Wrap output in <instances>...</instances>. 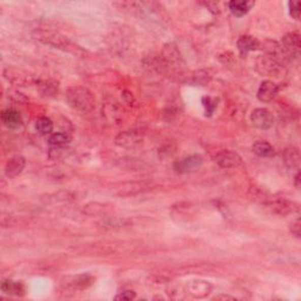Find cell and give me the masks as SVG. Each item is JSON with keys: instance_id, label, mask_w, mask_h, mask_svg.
<instances>
[{"instance_id": "obj_1", "label": "cell", "mask_w": 301, "mask_h": 301, "mask_svg": "<svg viewBox=\"0 0 301 301\" xmlns=\"http://www.w3.org/2000/svg\"><path fill=\"white\" fill-rule=\"evenodd\" d=\"M66 100L74 110L82 113L91 112L96 106V97L84 86H72L67 89Z\"/></svg>"}, {"instance_id": "obj_2", "label": "cell", "mask_w": 301, "mask_h": 301, "mask_svg": "<svg viewBox=\"0 0 301 301\" xmlns=\"http://www.w3.org/2000/svg\"><path fill=\"white\" fill-rule=\"evenodd\" d=\"M37 39L43 41L44 44L52 45V46H54L55 48H63V50L65 51H75L78 48L75 45L71 43L66 37L55 32H39L38 33Z\"/></svg>"}, {"instance_id": "obj_3", "label": "cell", "mask_w": 301, "mask_h": 301, "mask_svg": "<svg viewBox=\"0 0 301 301\" xmlns=\"http://www.w3.org/2000/svg\"><path fill=\"white\" fill-rule=\"evenodd\" d=\"M251 122L259 130H269L274 125V116L266 108H257L252 112Z\"/></svg>"}, {"instance_id": "obj_4", "label": "cell", "mask_w": 301, "mask_h": 301, "mask_svg": "<svg viewBox=\"0 0 301 301\" xmlns=\"http://www.w3.org/2000/svg\"><path fill=\"white\" fill-rule=\"evenodd\" d=\"M214 159H216V163L223 168H235L243 164V158L231 149L221 150Z\"/></svg>"}, {"instance_id": "obj_5", "label": "cell", "mask_w": 301, "mask_h": 301, "mask_svg": "<svg viewBox=\"0 0 301 301\" xmlns=\"http://www.w3.org/2000/svg\"><path fill=\"white\" fill-rule=\"evenodd\" d=\"M281 50L284 52L286 58H291V56L298 55L300 51V39L299 36L295 33H289V35L282 38V41L280 44Z\"/></svg>"}, {"instance_id": "obj_6", "label": "cell", "mask_w": 301, "mask_h": 301, "mask_svg": "<svg viewBox=\"0 0 301 301\" xmlns=\"http://www.w3.org/2000/svg\"><path fill=\"white\" fill-rule=\"evenodd\" d=\"M141 140L142 133H140V131H126L115 138V144L122 147H133V146L140 144Z\"/></svg>"}, {"instance_id": "obj_7", "label": "cell", "mask_w": 301, "mask_h": 301, "mask_svg": "<svg viewBox=\"0 0 301 301\" xmlns=\"http://www.w3.org/2000/svg\"><path fill=\"white\" fill-rule=\"evenodd\" d=\"M279 62L269 55H262L257 60V70L262 74L276 75L279 72Z\"/></svg>"}, {"instance_id": "obj_8", "label": "cell", "mask_w": 301, "mask_h": 301, "mask_svg": "<svg viewBox=\"0 0 301 301\" xmlns=\"http://www.w3.org/2000/svg\"><path fill=\"white\" fill-rule=\"evenodd\" d=\"M202 164V158L200 156H191L187 158H184L183 160L175 163L174 168L175 171L180 173H187V172H194L198 168H200Z\"/></svg>"}, {"instance_id": "obj_9", "label": "cell", "mask_w": 301, "mask_h": 301, "mask_svg": "<svg viewBox=\"0 0 301 301\" xmlns=\"http://www.w3.org/2000/svg\"><path fill=\"white\" fill-rule=\"evenodd\" d=\"M278 92H279V87L273 81H262L258 89V99L262 103H269L278 96Z\"/></svg>"}, {"instance_id": "obj_10", "label": "cell", "mask_w": 301, "mask_h": 301, "mask_svg": "<svg viewBox=\"0 0 301 301\" xmlns=\"http://www.w3.org/2000/svg\"><path fill=\"white\" fill-rule=\"evenodd\" d=\"M2 122L7 129L17 130L22 125V118L20 113L14 110H4L2 112Z\"/></svg>"}, {"instance_id": "obj_11", "label": "cell", "mask_w": 301, "mask_h": 301, "mask_svg": "<svg viewBox=\"0 0 301 301\" xmlns=\"http://www.w3.org/2000/svg\"><path fill=\"white\" fill-rule=\"evenodd\" d=\"M25 167V159L21 156H14L7 161L5 166V173L10 178H14L20 174Z\"/></svg>"}, {"instance_id": "obj_12", "label": "cell", "mask_w": 301, "mask_h": 301, "mask_svg": "<svg viewBox=\"0 0 301 301\" xmlns=\"http://www.w3.org/2000/svg\"><path fill=\"white\" fill-rule=\"evenodd\" d=\"M238 48L240 53L243 55H246L248 52L255 51L260 47V41H259L257 38L251 37V36H244L238 40Z\"/></svg>"}, {"instance_id": "obj_13", "label": "cell", "mask_w": 301, "mask_h": 301, "mask_svg": "<svg viewBox=\"0 0 301 301\" xmlns=\"http://www.w3.org/2000/svg\"><path fill=\"white\" fill-rule=\"evenodd\" d=\"M254 5L253 2H229L228 7L231 10V12L234 14L235 17H243L246 14L248 11L251 10V7Z\"/></svg>"}, {"instance_id": "obj_14", "label": "cell", "mask_w": 301, "mask_h": 301, "mask_svg": "<svg viewBox=\"0 0 301 301\" xmlns=\"http://www.w3.org/2000/svg\"><path fill=\"white\" fill-rule=\"evenodd\" d=\"M253 152L261 158H268L274 156L273 146L267 141H257L253 145Z\"/></svg>"}, {"instance_id": "obj_15", "label": "cell", "mask_w": 301, "mask_h": 301, "mask_svg": "<svg viewBox=\"0 0 301 301\" xmlns=\"http://www.w3.org/2000/svg\"><path fill=\"white\" fill-rule=\"evenodd\" d=\"M36 129L40 134H50L53 131V123L47 116H41L37 120Z\"/></svg>"}, {"instance_id": "obj_16", "label": "cell", "mask_w": 301, "mask_h": 301, "mask_svg": "<svg viewBox=\"0 0 301 301\" xmlns=\"http://www.w3.org/2000/svg\"><path fill=\"white\" fill-rule=\"evenodd\" d=\"M285 163L288 167H299L300 153L298 148H289L285 152Z\"/></svg>"}, {"instance_id": "obj_17", "label": "cell", "mask_w": 301, "mask_h": 301, "mask_svg": "<svg viewBox=\"0 0 301 301\" xmlns=\"http://www.w3.org/2000/svg\"><path fill=\"white\" fill-rule=\"evenodd\" d=\"M71 138L69 134L63 133V132H58V133H53L48 138V142L52 146H56V147H60V146H65L70 142Z\"/></svg>"}, {"instance_id": "obj_18", "label": "cell", "mask_w": 301, "mask_h": 301, "mask_svg": "<svg viewBox=\"0 0 301 301\" xmlns=\"http://www.w3.org/2000/svg\"><path fill=\"white\" fill-rule=\"evenodd\" d=\"M202 103H204V106L206 108V114L208 113V115L212 114L218 106L217 99H213V98H209V97H205L204 99H202Z\"/></svg>"}, {"instance_id": "obj_19", "label": "cell", "mask_w": 301, "mask_h": 301, "mask_svg": "<svg viewBox=\"0 0 301 301\" xmlns=\"http://www.w3.org/2000/svg\"><path fill=\"white\" fill-rule=\"evenodd\" d=\"M288 6H289V13H291V16L294 19H296V20H299L300 3L299 2H291V3H288Z\"/></svg>"}, {"instance_id": "obj_20", "label": "cell", "mask_w": 301, "mask_h": 301, "mask_svg": "<svg viewBox=\"0 0 301 301\" xmlns=\"http://www.w3.org/2000/svg\"><path fill=\"white\" fill-rule=\"evenodd\" d=\"M2 288L5 293H17L18 288H19V285L13 284L12 281H4L3 285H2ZM17 294H18V293H17Z\"/></svg>"}, {"instance_id": "obj_21", "label": "cell", "mask_w": 301, "mask_h": 301, "mask_svg": "<svg viewBox=\"0 0 301 301\" xmlns=\"http://www.w3.org/2000/svg\"><path fill=\"white\" fill-rule=\"evenodd\" d=\"M116 300H132L135 299V293L133 291H124L115 296Z\"/></svg>"}, {"instance_id": "obj_22", "label": "cell", "mask_w": 301, "mask_h": 301, "mask_svg": "<svg viewBox=\"0 0 301 301\" xmlns=\"http://www.w3.org/2000/svg\"><path fill=\"white\" fill-rule=\"evenodd\" d=\"M291 231L295 236H300V219H296L294 223H292Z\"/></svg>"}, {"instance_id": "obj_23", "label": "cell", "mask_w": 301, "mask_h": 301, "mask_svg": "<svg viewBox=\"0 0 301 301\" xmlns=\"http://www.w3.org/2000/svg\"><path fill=\"white\" fill-rule=\"evenodd\" d=\"M299 180H300V173L298 172V174H296V176H295V185H296V187H300Z\"/></svg>"}]
</instances>
